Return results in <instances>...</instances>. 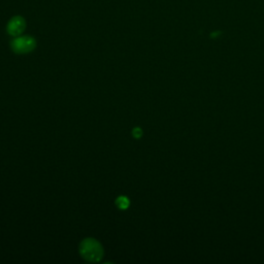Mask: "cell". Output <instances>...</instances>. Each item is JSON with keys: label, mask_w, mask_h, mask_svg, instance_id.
<instances>
[{"label": "cell", "mask_w": 264, "mask_h": 264, "mask_svg": "<svg viewBox=\"0 0 264 264\" xmlns=\"http://www.w3.org/2000/svg\"><path fill=\"white\" fill-rule=\"evenodd\" d=\"M81 256L89 262H98L103 257V248L94 238H86L80 244Z\"/></svg>", "instance_id": "1"}, {"label": "cell", "mask_w": 264, "mask_h": 264, "mask_svg": "<svg viewBox=\"0 0 264 264\" xmlns=\"http://www.w3.org/2000/svg\"><path fill=\"white\" fill-rule=\"evenodd\" d=\"M26 23L22 17H14L8 24V32L13 37H19V35L25 30Z\"/></svg>", "instance_id": "3"}, {"label": "cell", "mask_w": 264, "mask_h": 264, "mask_svg": "<svg viewBox=\"0 0 264 264\" xmlns=\"http://www.w3.org/2000/svg\"><path fill=\"white\" fill-rule=\"evenodd\" d=\"M116 204L120 209H127L130 205V201L126 196H119L116 200Z\"/></svg>", "instance_id": "4"}, {"label": "cell", "mask_w": 264, "mask_h": 264, "mask_svg": "<svg viewBox=\"0 0 264 264\" xmlns=\"http://www.w3.org/2000/svg\"><path fill=\"white\" fill-rule=\"evenodd\" d=\"M132 135L134 138H140L143 136V130L138 127H136L132 130Z\"/></svg>", "instance_id": "5"}, {"label": "cell", "mask_w": 264, "mask_h": 264, "mask_svg": "<svg viewBox=\"0 0 264 264\" xmlns=\"http://www.w3.org/2000/svg\"><path fill=\"white\" fill-rule=\"evenodd\" d=\"M37 47V42L31 37H20L12 42V49L17 54H27Z\"/></svg>", "instance_id": "2"}]
</instances>
